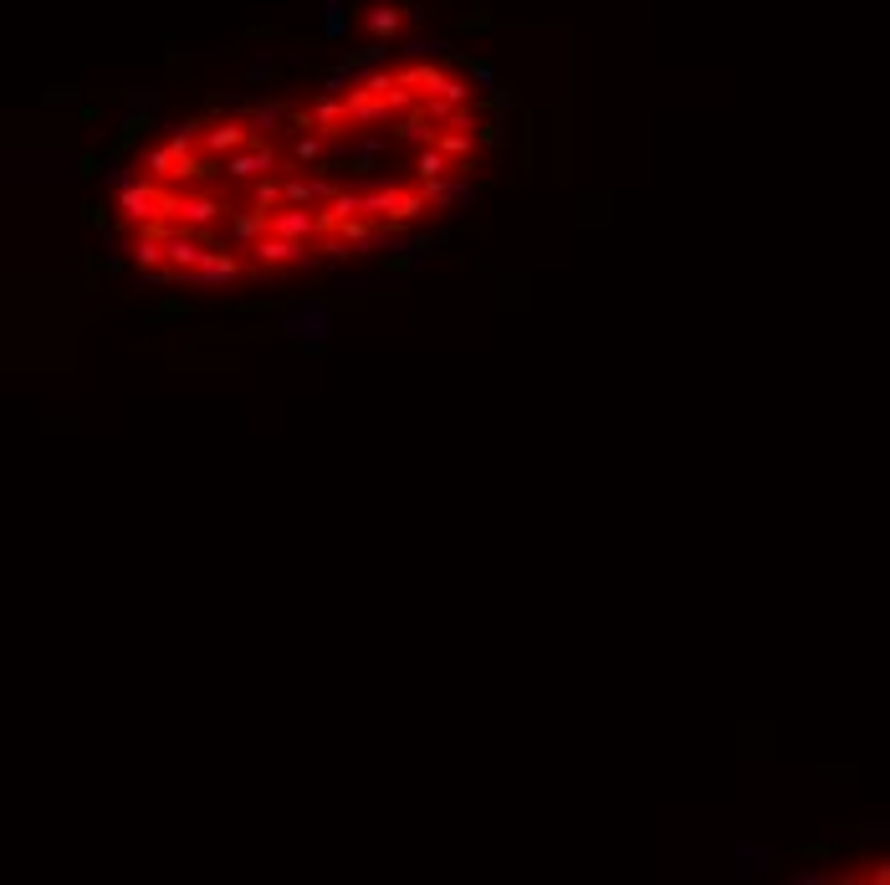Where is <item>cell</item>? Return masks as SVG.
Segmentation results:
<instances>
[{"label": "cell", "instance_id": "6da1fadb", "mask_svg": "<svg viewBox=\"0 0 890 885\" xmlns=\"http://www.w3.org/2000/svg\"><path fill=\"white\" fill-rule=\"evenodd\" d=\"M430 210L425 190H399V185H379V190H364V215L384 220L389 231H405Z\"/></svg>", "mask_w": 890, "mask_h": 885}, {"label": "cell", "instance_id": "1f68e13d", "mask_svg": "<svg viewBox=\"0 0 890 885\" xmlns=\"http://www.w3.org/2000/svg\"><path fill=\"white\" fill-rule=\"evenodd\" d=\"M277 77V57H251L246 62V82H272Z\"/></svg>", "mask_w": 890, "mask_h": 885}, {"label": "cell", "instance_id": "ffe728a7", "mask_svg": "<svg viewBox=\"0 0 890 885\" xmlns=\"http://www.w3.org/2000/svg\"><path fill=\"white\" fill-rule=\"evenodd\" d=\"M451 169H456V159L445 154L440 144H425V149L415 154V174H420V185H425V180H445Z\"/></svg>", "mask_w": 890, "mask_h": 885}, {"label": "cell", "instance_id": "4316f807", "mask_svg": "<svg viewBox=\"0 0 890 885\" xmlns=\"http://www.w3.org/2000/svg\"><path fill=\"white\" fill-rule=\"evenodd\" d=\"M476 144H481V149H502V144H507V123H502V118H481V123H476Z\"/></svg>", "mask_w": 890, "mask_h": 885}, {"label": "cell", "instance_id": "ac0fdd59", "mask_svg": "<svg viewBox=\"0 0 890 885\" xmlns=\"http://www.w3.org/2000/svg\"><path fill=\"white\" fill-rule=\"evenodd\" d=\"M405 16H410V6H399V0H384V6L369 11V36H374V41H394L399 26H405Z\"/></svg>", "mask_w": 890, "mask_h": 885}, {"label": "cell", "instance_id": "603a6c76", "mask_svg": "<svg viewBox=\"0 0 890 885\" xmlns=\"http://www.w3.org/2000/svg\"><path fill=\"white\" fill-rule=\"evenodd\" d=\"M251 205H256V210H266V215H277V210L287 205V185H282V180H272V174H261L256 190H251Z\"/></svg>", "mask_w": 890, "mask_h": 885}, {"label": "cell", "instance_id": "d6a6232c", "mask_svg": "<svg viewBox=\"0 0 890 885\" xmlns=\"http://www.w3.org/2000/svg\"><path fill=\"white\" fill-rule=\"evenodd\" d=\"M103 169H113L108 154H77V174H82V180H93V174H103Z\"/></svg>", "mask_w": 890, "mask_h": 885}, {"label": "cell", "instance_id": "5bb4252c", "mask_svg": "<svg viewBox=\"0 0 890 885\" xmlns=\"http://www.w3.org/2000/svg\"><path fill=\"white\" fill-rule=\"evenodd\" d=\"M522 169H527V180L538 185L543 180V123L538 118H522Z\"/></svg>", "mask_w": 890, "mask_h": 885}, {"label": "cell", "instance_id": "2e32d148", "mask_svg": "<svg viewBox=\"0 0 890 885\" xmlns=\"http://www.w3.org/2000/svg\"><path fill=\"white\" fill-rule=\"evenodd\" d=\"M435 144H440L445 154H451V159H456V169H471V164H476V154H481V144H476V134H466V128H451V123H445V128H440V139H435Z\"/></svg>", "mask_w": 890, "mask_h": 885}, {"label": "cell", "instance_id": "d6986e66", "mask_svg": "<svg viewBox=\"0 0 890 885\" xmlns=\"http://www.w3.org/2000/svg\"><path fill=\"white\" fill-rule=\"evenodd\" d=\"M185 318H190V302L164 297V302H154V307L139 313V328H164V323H185Z\"/></svg>", "mask_w": 890, "mask_h": 885}, {"label": "cell", "instance_id": "8d00e7d4", "mask_svg": "<svg viewBox=\"0 0 890 885\" xmlns=\"http://www.w3.org/2000/svg\"><path fill=\"white\" fill-rule=\"evenodd\" d=\"M77 118H82V123H98V118H103V108H93V103H82V108H77Z\"/></svg>", "mask_w": 890, "mask_h": 885}, {"label": "cell", "instance_id": "484cf974", "mask_svg": "<svg viewBox=\"0 0 890 885\" xmlns=\"http://www.w3.org/2000/svg\"><path fill=\"white\" fill-rule=\"evenodd\" d=\"M174 164H180V154H174V144H164V149H154V154L144 159L149 180H174Z\"/></svg>", "mask_w": 890, "mask_h": 885}, {"label": "cell", "instance_id": "d590c367", "mask_svg": "<svg viewBox=\"0 0 890 885\" xmlns=\"http://www.w3.org/2000/svg\"><path fill=\"white\" fill-rule=\"evenodd\" d=\"M338 292H369V282H364V277H343Z\"/></svg>", "mask_w": 890, "mask_h": 885}, {"label": "cell", "instance_id": "e0dca14e", "mask_svg": "<svg viewBox=\"0 0 890 885\" xmlns=\"http://www.w3.org/2000/svg\"><path fill=\"white\" fill-rule=\"evenodd\" d=\"M128 261L139 272H159V267H169V256H164V241L159 236H149V231H139L128 241Z\"/></svg>", "mask_w": 890, "mask_h": 885}, {"label": "cell", "instance_id": "d4e9b609", "mask_svg": "<svg viewBox=\"0 0 890 885\" xmlns=\"http://www.w3.org/2000/svg\"><path fill=\"white\" fill-rule=\"evenodd\" d=\"M323 154H328V134H302V139L292 144V159H297V164H323Z\"/></svg>", "mask_w": 890, "mask_h": 885}, {"label": "cell", "instance_id": "83f0119b", "mask_svg": "<svg viewBox=\"0 0 890 885\" xmlns=\"http://www.w3.org/2000/svg\"><path fill=\"white\" fill-rule=\"evenodd\" d=\"M287 113H292V108H282V103H266V98H261V103H251V134H256V128H272V123H282Z\"/></svg>", "mask_w": 890, "mask_h": 885}, {"label": "cell", "instance_id": "9c48e42d", "mask_svg": "<svg viewBox=\"0 0 890 885\" xmlns=\"http://www.w3.org/2000/svg\"><path fill=\"white\" fill-rule=\"evenodd\" d=\"M220 210H226V205H220L215 195H205V190L190 195V190H185V200H180V226H185V231H210L215 220H220Z\"/></svg>", "mask_w": 890, "mask_h": 885}, {"label": "cell", "instance_id": "836d02e7", "mask_svg": "<svg viewBox=\"0 0 890 885\" xmlns=\"http://www.w3.org/2000/svg\"><path fill=\"white\" fill-rule=\"evenodd\" d=\"M82 282H87V292L98 287V256L93 251H82Z\"/></svg>", "mask_w": 890, "mask_h": 885}, {"label": "cell", "instance_id": "8992f818", "mask_svg": "<svg viewBox=\"0 0 890 885\" xmlns=\"http://www.w3.org/2000/svg\"><path fill=\"white\" fill-rule=\"evenodd\" d=\"M277 169V154L266 144H246L236 154H226V180H261V174Z\"/></svg>", "mask_w": 890, "mask_h": 885}, {"label": "cell", "instance_id": "9a60e30c", "mask_svg": "<svg viewBox=\"0 0 890 885\" xmlns=\"http://www.w3.org/2000/svg\"><path fill=\"white\" fill-rule=\"evenodd\" d=\"M164 256H169V267H180V272H195L200 261H205V246L195 241V231H174L164 241Z\"/></svg>", "mask_w": 890, "mask_h": 885}, {"label": "cell", "instance_id": "f546056e", "mask_svg": "<svg viewBox=\"0 0 890 885\" xmlns=\"http://www.w3.org/2000/svg\"><path fill=\"white\" fill-rule=\"evenodd\" d=\"M793 855L804 860V865H819V860H834V855H839V845H834V839H814V845H798Z\"/></svg>", "mask_w": 890, "mask_h": 885}, {"label": "cell", "instance_id": "3957f363", "mask_svg": "<svg viewBox=\"0 0 890 885\" xmlns=\"http://www.w3.org/2000/svg\"><path fill=\"white\" fill-rule=\"evenodd\" d=\"M440 241H445V231H440V236H420V241H399V231H389V241H379V272L410 277L415 267H425L430 251H435Z\"/></svg>", "mask_w": 890, "mask_h": 885}, {"label": "cell", "instance_id": "4dcf8cb0", "mask_svg": "<svg viewBox=\"0 0 890 885\" xmlns=\"http://www.w3.org/2000/svg\"><path fill=\"white\" fill-rule=\"evenodd\" d=\"M41 103H47V108H82L77 87H47V93H41Z\"/></svg>", "mask_w": 890, "mask_h": 885}, {"label": "cell", "instance_id": "277c9868", "mask_svg": "<svg viewBox=\"0 0 890 885\" xmlns=\"http://www.w3.org/2000/svg\"><path fill=\"white\" fill-rule=\"evenodd\" d=\"M246 277V261L236 251H205V261L185 277L190 287H236Z\"/></svg>", "mask_w": 890, "mask_h": 885}, {"label": "cell", "instance_id": "ba28073f", "mask_svg": "<svg viewBox=\"0 0 890 885\" xmlns=\"http://www.w3.org/2000/svg\"><path fill=\"white\" fill-rule=\"evenodd\" d=\"M272 236L313 241V236H318V210H307V205H282V210L272 215Z\"/></svg>", "mask_w": 890, "mask_h": 885}, {"label": "cell", "instance_id": "7402d4cb", "mask_svg": "<svg viewBox=\"0 0 890 885\" xmlns=\"http://www.w3.org/2000/svg\"><path fill=\"white\" fill-rule=\"evenodd\" d=\"M456 31L461 36H492L497 31V16H492V0H476V6L456 21Z\"/></svg>", "mask_w": 890, "mask_h": 885}, {"label": "cell", "instance_id": "f1b7e54d", "mask_svg": "<svg viewBox=\"0 0 890 885\" xmlns=\"http://www.w3.org/2000/svg\"><path fill=\"white\" fill-rule=\"evenodd\" d=\"M466 77L476 82V93H497V72H492V62H481V57H466Z\"/></svg>", "mask_w": 890, "mask_h": 885}, {"label": "cell", "instance_id": "44dd1931", "mask_svg": "<svg viewBox=\"0 0 890 885\" xmlns=\"http://www.w3.org/2000/svg\"><path fill=\"white\" fill-rule=\"evenodd\" d=\"M394 134L425 149V144H435V139H440V128H430V113H425V108H415V113H405V118H399V128H394Z\"/></svg>", "mask_w": 890, "mask_h": 885}, {"label": "cell", "instance_id": "8fae6325", "mask_svg": "<svg viewBox=\"0 0 890 885\" xmlns=\"http://www.w3.org/2000/svg\"><path fill=\"white\" fill-rule=\"evenodd\" d=\"M215 174H226V164H215V154H195L190 149V154H180V164H174V180L169 185H185L190 190V185H210Z\"/></svg>", "mask_w": 890, "mask_h": 885}, {"label": "cell", "instance_id": "30bf717a", "mask_svg": "<svg viewBox=\"0 0 890 885\" xmlns=\"http://www.w3.org/2000/svg\"><path fill=\"white\" fill-rule=\"evenodd\" d=\"M313 123H318V134H328V139H338L343 128H359V123H353V113H348V98H338V93H323L313 103Z\"/></svg>", "mask_w": 890, "mask_h": 885}, {"label": "cell", "instance_id": "4fadbf2b", "mask_svg": "<svg viewBox=\"0 0 890 885\" xmlns=\"http://www.w3.org/2000/svg\"><path fill=\"white\" fill-rule=\"evenodd\" d=\"M266 236H272V215L256 210V205H251V210H241V215L231 220V241H236V246H246V251H251L256 241H266Z\"/></svg>", "mask_w": 890, "mask_h": 885}, {"label": "cell", "instance_id": "e575fe53", "mask_svg": "<svg viewBox=\"0 0 890 885\" xmlns=\"http://www.w3.org/2000/svg\"><path fill=\"white\" fill-rule=\"evenodd\" d=\"M82 215H87V226H98V231H108V210H103V205H87Z\"/></svg>", "mask_w": 890, "mask_h": 885}, {"label": "cell", "instance_id": "7c38bea8", "mask_svg": "<svg viewBox=\"0 0 890 885\" xmlns=\"http://www.w3.org/2000/svg\"><path fill=\"white\" fill-rule=\"evenodd\" d=\"M405 87H415L420 98H435V93H445L451 87V72H440V67H430V62H415V67H399L394 72Z\"/></svg>", "mask_w": 890, "mask_h": 885}, {"label": "cell", "instance_id": "7a4b0ae2", "mask_svg": "<svg viewBox=\"0 0 890 885\" xmlns=\"http://www.w3.org/2000/svg\"><path fill=\"white\" fill-rule=\"evenodd\" d=\"M282 333H287V343L292 348H302V353H323L328 348V333H333V313H328V302H297V307H287L282 313Z\"/></svg>", "mask_w": 890, "mask_h": 885}, {"label": "cell", "instance_id": "52a82bcc", "mask_svg": "<svg viewBox=\"0 0 890 885\" xmlns=\"http://www.w3.org/2000/svg\"><path fill=\"white\" fill-rule=\"evenodd\" d=\"M200 144H205V154H236V149L256 144V134H251V123H241V118H220V123L205 128Z\"/></svg>", "mask_w": 890, "mask_h": 885}, {"label": "cell", "instance_id": "cb8c5ba5", "mask_svg": "<svg viewBox=\"0 0 890 885\" xmlns=\"http://www.w3.org/2000/svg\"><path fill=\"white\" fill-rule=\"evenodd\" d=\"M348 36V0H323V41Z\"/></svg>", "mask_w": 890, "mask_h": 885}, {"label": "cell", "instance_id": "5b68a950", "mask_svg": "<svg viewBox=\"0 0 890 885\" xmlns=\"http://www.w3.org/2000/svg\"><path fill=\"white\" fill-rule=\"evenodd\" d=\"M256 256V267L272 277V272H287V267H302V256H307V241H287V236H266L251 246Z\"/></svg>", "mask_w": 890, "mask_h": 885}]
</instances>
